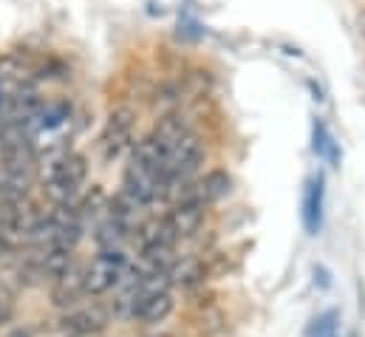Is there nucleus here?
<instances>
[{
  "label": "nucleus",
  "instance_id": "f257e3e1",
  "mask_svg": "<svg viewBox=\"0 0 365 337\" xmlns=\"http://www.w3.org/2000/svg\"><path fill=\"white\" fill-rule=\"evenodd\" d=\"M168 187H170V181H168L165 170L148 165L130 154L125 173H122V193H128L133 201H139L148 210L159 201H168Z\"/></svg>",
  "mask_w": 365,
  "mask_h": 337
},
{
  "label": "nucleus",
  "instance_id": "f03ea898",
  "mask_svg": "<svg viewBox=\"0 0 365 337\" xmlns=\"http://www.w3.org/2000/svg\"><path fill=\"white\" fill-rule=\"evenodd\" d=\"M133 134H136V111L130 105H119L108 114L102 136H99V151L105 162H113L125 156L133 148Z\"/></svg>",
  "mask_w": 365,
  "mask_h": 337
},
{
  "label": "nucleus",
  "instance_id": "7ed1b4c3",
  "mask_svg": "<svg viewBox=\"0 0 365 337\" xmlns=\"http://www.w3.org/2000/svg\"><path fill=\"white\" fill-rule=\"evenodd\" d=\"M128 255L125 250L113 253H96L93 261L86 266V295H105L116 289L128 272Z\"/></svg>",
  "mask_w": 365,
  "mask_h": 337
},
{
  "label": "nucleus",
  "instance_id": "20e7f679",
  "mask_svg": "<svg viewBox=\"0 0 365 337\" xmlns=\"http://www.w3.org/2000/svg\"><path fill=\"white\" fill-rule=\"evenodd\" d=\"M204 159V139L198 131H187L182 139L165 154V176L168 181H184L190 178Z\"/></svg>",
  "mask_w": 365,
  "mask_h": 337
},
{
  "label": "nucleus",
  "instance_id": "39448f33",
  "mask_svg": "<svg viewBox=\"0 0 365 337\" xmlns=\"http://www.w3.org/2000/svg\"><path fill=\"white\" fill-rule=\"evenodd\" d=\"M204 218H207V204L201 201H179V204H170V213L165 216L170 233L176 241L184 238H192L201 227H204Z\"/></svg>",
  "mask_w": 365,
  "mask_h": 337
},
{
  "label": "nucleus",
  "instance_id": "423d86ee",
  "mask_svg": "<svg viewBox=\"0 0 365 337\" xmlns=\"http://www.w3.org/2000/svg\"><path fill=\"white\" fill-rule=\"evenodd\" d=\"M323 204H326V178L317 173L306 181L303 190V227L309 236H317L323 227Z\"/></svg>",
  "mask_w": 365,
  "mask_h": 337
},
{
  "label": "nucleus",
  "instance_id": "0eeeda50",
  "mask_svg": "<svg viewBox=\"0 0 365 337\" xmlns=\"http://www.w3.org/2000/svg\"><path fill=\"white\" fill-rule=\"evenodd\" d=\"M108 321H110V315H108V309L105 306H99V303H91V306H80V309H71L68 315H66V329L71 332V335L77 337H86V335H96V332H102L105 326H108Z\"/></svg>",
  "mask_w": 365,
  "mask_h": 337
},
{
  "label": "nucleus",
  "instance_id": "6e6552de",
  "mask_svg": "<svg viewBox=\"0 0 365 337\" xmlns=\"http://www.w3.org/2000/svg\"><path fill=\"white\" fill-rule=\"evenodd\" d=\"M51 298L57 306H77L86 298V266L74 263L68 272H63L51 286Z\"/></svg>",
  "mask_w": 365,
  "mask_h": 337
},
{
  "label": "nucleus",
  "instance_id": "1a4fd4ad",
  "mask_svg": "<svg viewBox=\"0 0 365 337\" xmlns=\"http://www.w3.org/2000/svg\"><path fill=\"white\" fill-rule=\"evenodd\" d=\"M133 227L122 224L119 218L113 216H105L102 221H96V230H93V241L99 247V253H113V250H122L130 238Z\"/></svg>",
  "mask_w": 365,
  "mask_h": 337
},
{
  "label": "nucleus",
  "instance_id": "9d476101",
  "mask_svg": "<svg viewBox=\"0 0 365 337\" xmlns=\"http://www.w3.org/2000/svg\"><path fill=\"white\" fill-rule=\"evenodd\" d=\"M195 190H198V201L201 204H212V201H221L232 193V176L227 170H210L207 176H201L195 181Z\"/></svg>",
  "mask_w": 365,
  "mask_h": 337
},
{
  "label": "nucleus",
  "instance_id": "9b49d317",
  "mask_svg": "<svg viewBox=\"0 0 365 337\" xmlns=\"http://www.w3.org/2000/svg\"><path fill=\"white\" fill-rule=\"evenodd\" d=\"M187 131H190V125L184 122V116L179 114V111H173V114L159 116V122H156V128H153L150 136H153V142L162 148V154H168Z\"/></svg>",
  "mask_w": 365,
  "mask_h": 337
},
{
  "label": "nucleus",
  "instance_id": "f8f14e48",
  "mask_svg": "<svg viewBox=\"0 0 365 337\" xmlns=\"http://www.w3.org/2000/svg\"><path fill=\"white\" fill-rule=\"evenodd\" d=\"M312 151L320 159H326L331 168H340V159H343L340 145H337V139L331 136V131H329V125L323 119H314L312 122Z\"/></svg>",
  "mask_w": 365,
  "mask_h": 337
},
{
  "label": "nucleus",
  "instance_id": "ddd939ff",
  "mask_svg": "<svg viewBox=\"0 0 365 337\" xmlns=\"http://www.w3.org/2000/svg\"><path fill=\"white\" fill-rule=\"evenodd\" d=\"M170 312H173V295H153V298L139 301L133 318H139L142 323H150V326H153V323L168 321Z\"/></svg>",
  "mask_w": 365,
  "mask_h": 337
},
{
  "label": "nucleus",
  "instance_id": "4468645a",
  "mask_svg": "<svg viewBox=\"0 0 365 337\" xmlns=\"http://www.w3.org/2000/svg\"><path fill=\"white\" fill-rule=\"evenodd\" d=\"M170 281L173 286H195L204 281V263L198 258H176V263L170 266Z\"/></svg>",
  "mask_w": 365,
  "mask_h": 337
},
{
  "label": "nucleus",
  "instance_id": "2eb2a0df",
  "mask_svg": "<svg viewBox=\"0 0 365 337\" xmlns=\"http://www.w3.org/2000/svg\"><path fill=\"white\" fill-rule=\"evenodd\" d=\"M337 315L334 312H326V315H320L314 323H312V329H309V337H337Z\"/></svg>",
  "mask_w": 365,
  "mask_h": 337
},
{
  "label": "nucleus",
  "instance_id": "dca6fc26",
  "mask_svg": "<svg viewBox=\"0 0 365 337\" xmlns=\"http://www.w3.org/2000/svg\"><path fill=\"white\" fill-rule=\"evenodd\" d=\"M204 34V29H201V23L190 14V11H182L179 14V37H187V40H198Z\"/></svg>",
  "mask_w": 365,
  "mask_h": 337
},
{
  "label": "nucleus",
  "instance_id": "f3484780",
  "mask_svg": "<svg viewBox=\"0 0 365 337\" xmlns=\"http://www.w3.org/2000/svg\"><path fill=\"white\" fill-rule=\"evenodd\" d=\"M150 337H168V335H150Z\"/></svg>",
  "mask_w": 365,
  "mask_h": 337
}]
</instances>
